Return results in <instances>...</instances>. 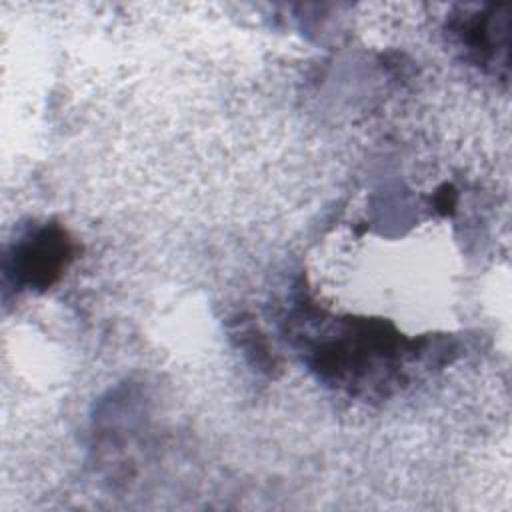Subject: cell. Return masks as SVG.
<instances>
[{"instance_id": "1", "label": "cell", "mask_w": 512, "mask_h": 512, "mask_svg": "<svg viewBox=\"0 0 512 512\" xmlns=\"http://www.w3.org/2000/svg\"><path fill=\"white\" fill-rule=\"evenodd\" d=\"M22 272L28 274L30 282L48 284L62 266V256L66 254V244L62 238H54L50 232H40L32 246L24 248Z\"/></svg>"}]
</instances>
